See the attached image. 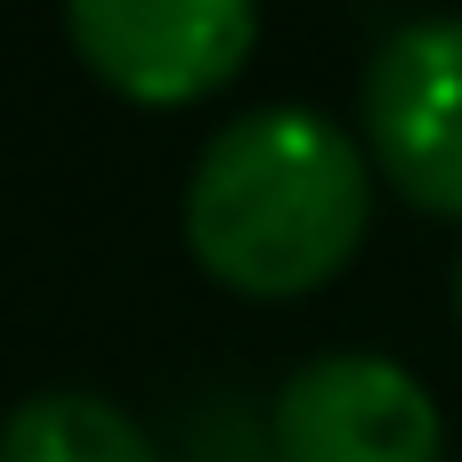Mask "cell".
Returning <instances> with one entry per match:
<instances>
[{
  "mask_svg": "<svg viewBox=\"0 0 462 462\" xmlns=\"http://www.w3.org/2000/svg\"><path fill=\"white\" fill-rule=\"evenodd\" d=\"M179 227L211 284L300 300L357 260L374 227V162L317 106H252L203 138Z\"/></svg>",
  "mask_w": 462,
  "mask_h": 462,
  "instance_id": "cell-1",
  "label": "cell"
},
{
  "mask_svg": "<svg viewBox=\"0 0 462 462\" xmlns=\"http://www.w3.org/2000/svg\"><path fill=\"white\" fill-rule=\"evenodd\" d=\"M365 162L430 219H462V16L398 24L365 65Z\"/></svg>",
  "mask_w": 462,
  "mask_h": 462,
  "instance_id": "cell-2",
  "label": "cell"
},
{
  "mask_svg": "<svg viewBox=\"0 0 462 462\" xmlns=\"http://www.w3.org/2000/svg\"><path fill=\"white\" fill-rule=\"evenodd\" d=\"M65 41L130 106H195L244 73L260 16L244 0H73Z\"/></svg>",
  "mask_w": 462,
  "mask_h": 462,
  "instance_id": "cell-3",
  "label": "cell"
},
{
  "mask_svg": "<svg viewBox=\"0 0 462 462\" xmlns=\"http://www.w3.org/2000/svg\"><path fill=\"white\" fill-rule=\"evenodd\" d=\"M268 439L276 462H447V414L406 365L333 349L276 390Z\"/></svg>",
  "mask_w": 462,
  "mask_h": 462,
  "instance_id": "cell-4",
  "label": "cell"
},
{
  "mask_svg": "<svg viewBox=\"0 0 462 462\" xmlns=\"http://www.w3.org/2000/svg\"><path fill=\"white\" fill-rule=\"evenodd\" d=\"M0 462H162L154 439L97 390H32L0 422Z\"/></svg>",
  "mask_w": 462,
  "mask_h": 462,
  "instance_id": "cell-5",
  "label": "cell"
},
{
  "mask_svg": "<svg viewBox=\"0 0 462 462\" xmlns=\"http://www.w3.org/2000/svg\"><path fill=\"white\" fill-rule=\"evenodd\" d=\"M455 317H462V260H455Z\"/></svg>",
  "mask_w": 462,
  "mask_h": 462,
  "instance_id": "cell-6",
  "label": "cell"
}]
</instances>
